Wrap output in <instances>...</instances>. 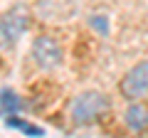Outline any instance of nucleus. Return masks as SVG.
<instances>
[{"label":"nucleus","instance_id":"f257e3e1","mask_svg":"<svg viewBox=\"0 0 148 138\" xmlns=\"http://www.w3.org/2000/svg\"><path fill=\"white\" fill-rule=\"evenodd\" d=\"M111 109V101L101 91H82L69 101V118L77 126H89L99 121L106 111Z\"/></svg>","mask_w":148,"mask_h":138},{"label":"nucleus","instance_id":"6e6552de","mask_svg":"<svg viewBox=\"0 0 148 138\" xmlns=\"http://www.w3.org/2000/svg\"><path fill=\"white\" fill-rule=\"evenodd\" d=\"M89 25L94 30H99V35H109V17L104 15H91L89 17Z\"/></svg>","mask_w":148,"mask_h":138},{"label":"nucleus","instance_id":"20e7f679","mask_svg":"<svg viewBox=\"0 0 148 138\" xmlns=\"http://www.w3.org/2000/svg\"><path fill=\"white\" fill-rule=\"evenodd\" d=\"M119 91H121V96L128 99V101L146 99L148 96V59L133 64L126 74H123L121 84H119Z\"/></svg>","mask_w":148,"mask_h":138},{"label":"nucleus","instance_id":"7ed1b4c3","mask_svg":"<svg viewBox=\"0 0 148 138\" xmlns=\"http://www.w3.org/2000/svg\"><path fill=\"white\" fill-rule=\"evenodd\" d=\"M32 62L42 72H54L64 62V49L52 35H40L32 42Z\"/></svg>","mask_w":148,"mask_h":138},{"label":"nucleus","instance_id":"f03ea898","mask_svg":"<svg viewBox=\"0 0 148 138\" xmlns=\"http://www.w3.org/2000/svg\"><path fill=\"white\" fill-rule=\"evenodd\" d=\"M30 30V12L25 8H15V10L5 12L0 17V49H10L25 37V32Z\"/></svg>","mask_w":148,"mask_h":138},{"label":"nucleus","instance_id":"0eeeda50","mask_svg":"<svg viewBox=\"0 0 148 138\" xmlns=\"http://www.w3.org/2000/svg\"><path fill=\"white\" fill-rule=\"evenodd\" d=\"M5 126H8V128H15V131H22V133H27V136H42V133H45L40 126L22 121L17 113H15V116H8V118H5Z\"/></svg>","mask_w":148,"mask_h":138},{"label":"nucleus","instance_id":"423d86ee","mask_svg":"<svg viewBox=\"0 0 148 138\" xmlns=\"http://www.w3.org/2000/svg\"><path fill=\"white\" fill-rule=\"evenodd\" d=\"M22 111V99L15 94L12 89H0V116H15Z\"/></svg>","mask_w":148,"mask_h":138},{"label":"nucleus","instance_id":"39448f33","mask_svg":"<svg viewBox=\"0 0 148 138\" xmlns=\"http://www.w3.org/2000/svg\"><path fill=\"white\" fill-rule=\"evenodd\" d=\"M126 126L131 128V131L141 133L143 128L148 126V109L143 106V104H131V106L126 109Z\"/></svg>","mask_w":148,"mask_h":138}]
</instances>
